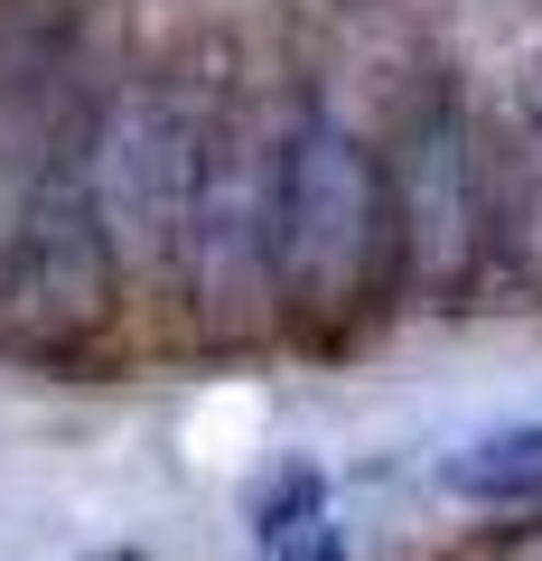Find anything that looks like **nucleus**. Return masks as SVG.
Returning <instances> with one entry per match:
<instances>
[{
  "instance_id": "39448f33",
  "label": "nucleus",
  "mask_w": 542,
  "mask_h": 561,
  "mask_svg": "<svg viewBox=\"0 0 542 561\" xmlns=\"http://www.w3.org/2000/svg\"><path fill=\"white\" fill-rule=\"evenodd\" d=\"M449 486L477 505H515V496H542V421H515V431H486L477 449L449 459Z\"/></svg>"
},
{
  "instance_id": "f257e3e1",
  "label": "nucleus",
  "mask_w": 542,
  "mask_h": 561,
  "mask_svg": "<svg viewBox=\"0 0 542 561\" xmlns=\"http://www.w3.org/2000/svg\"><path fill=\"white\" fill-rule=\"evenodd\" d=\"M383 280H402L393 169L337 113H300L281 131V309L337 328Z\"/></svg>"
},
{
  "instance_id": "423d86ee",
  "label": "nucleus",
  "mask_w": 542,
  "mask_h": 561,
  "mask_svg": "<svg viewBox=\"0 0 542 561\" xmlns=\"http://www.w3.org/2000/svg\"><path fill=\"white\" fill-rule=\"evenodd\" d=\"M300 524H327V478L319 468H281L262 496V542H290Z\"/></svg>"
},
{
  "instance_id": "0eeeda50",
  "label": "nucleus",
  "mask_w": 542,
  "mask_h": 561,
  "mask_svg": "<svg viewBox=\"0 0 542 561\" xmlns=\"http://www.w3.org/2000/svg\"><path fill=\"white\" fill-rule=\"evenodd\" d=\"M337 552H346L337 524H300L290 542H262V561H337Z\"/></svg>"
},
{
  "instance_id": "f03ea898",
  "label": "nucleus",
  "mask_w": 542,
  "mask_h": 561,
  "mask_svg": "<svg viewBox=\"0 0 542 561\" xmlns=\"http://www.w3.org/2000/svg\"><path fill=\"white\" fill-rule=\"evenodd\" d=\"M197 179H206V113L178 84H122L84 122V197H94V225L113 243L122 290L187 280Z\"/></svg>"
},
{
  "instance_id": "20e7f679",
  "label": "nucleus",
  "mask_w": 542,
  "mask_h": 561,
  "mask_svg": "<svg viewBox=\"0 0 542 561\" xmlns=\"http://www.w3.org/2000/svg\"><path fill=\"white\" fill-rule=\"evenodd\" d=\"M187 290L206 300L216 337H243L281 300V140L253 131V122H206Z\"/></svg>"
},
{
  "instance_id": "7ed1b4c3",
  "label": "nucleus",
  "mask_w": 542,
  "mask_h": 561,
  "mask_svg": "<svg viewBox=\"0 0 542 561\" xmlns=\"http://www.w3.org/2000/svg\"><path fill=\"white\" fill-rule=\"evenodd\" d=\"M113 290L122 272L94 225V197H84V131H76L38 160V179L20 197L10 253H0V337L28 346V356H66L103 328Z\"/></svg>"
}]
</instances>
